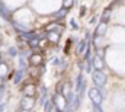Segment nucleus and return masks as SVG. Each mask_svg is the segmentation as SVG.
<instances>
[{
	"mask_svg": "<svg viewBox=\"0 0 125 112\" xmlns=\"http://www.w3.org/2000/svg\"><path fill=\"white\" fill-rule=\"evenodd\" d=\"M54 111L55 112L67 111V99L61 93H55V96H54Z\"/></svg>",
	"mask_w": 125,
	"mask_h": 112,
	"instance_id": "1",
	"label": "nucleus"
},
{
	"mask_svg": "<svg viewBox=\"0 0 125 112\" xmlns=\"http://www.w3.org/2000/svg\"><path fill=\"white\" fill-rule=\"evenodd\" d=\"M87 95H89V99L92 101V105H97V106L102 105V102H103V96H102L99 87H90L89 92H87Z\"/></svg>",
	"mask_w": 125,
	"mask_h": 112,
	"instance_id": "2",
	"label": "nucleus"
},
{
	"mask_svg": "<svg viewBox=\"0 0 125 112\" xmlns=\"http://www.w3.org/2000/svg\"><path fill=\"white\" fill-rule=\"evenodd\" d=\"M92 79H93V83L97 87H103L106 84V74L103 71H99V70H94L93 74H92Z\"/></svg>",
	"mask_w": 125,
	"mask_h": 112,
	"instance_id": "3",
	"label": "nucleus"
},
{
	"mask_svg": "<svg viewBox=\"0 0 125 112\" xmlns=\"http://www.w3.org/2000/svg\"><path fill=\"white\" fill-rule=\"evenodd\" d=\"M92 63H93V68L94 70H99V71H102L103 70V67H105V64H103V58L99 56H94L92 58Z\"/></svg>",
	"mask_w": 125,
	"mask_h": 112,
	"instance_id": "4",
	"label": "nucleus"
},
{
	"mask_svg": "<svg viewBox=\"0 0 125 112\" xmlns=\"http://www.w3.org/2000/svg\"><path fill=\"white\" fill-rule=\"evenodd\" d=\"M106 28H108V25H106V22H100L97 26H96V31H94V35L96 36H103L105 34H106Z\"/></svg>",
	"mask_w": 125,
	"mask_h": 112,
	"instance_id": "5",
	"label": "nucleus"
},
{
	"mask_svg": "<svg viewBox=\"0 0 125 112\" xmlns=\"http://www.w3.org/2000/svg\"><path fill=\"white\" fill-rule=\"evenodd\" d=\"M42 61H44V57L41 56V54H38V53H33L29 57V63L33 64V66H39V64H42Z\"/></svg>",
	"mask_w": 125,
	"mask_h": 112,
	"instance_id": "6",
	"label": "nucleus"
},
{
	"mask_svg": "<svg viewBox=\"0 0 125 112\" xmlns=\"http://www.w3.org/2000/svg\"><path fill=\"white\" fill-rule=\"evenodd\" d=\"M35 86L33 84H28V86H25V89H23V95L26 96V98H33L35 96Z\"/></svg>",
	"mask_w": 125,
	"mask_h": 112,
	"instance_id": "7",
	"label": "nucleus"
},
{
	"mask_svg": "<svg viewBox=\"0 0 125 112\" xmlns=\"http://www.w3.org/2000/svg\"><path fill=\"white\" fill-rule=\"evenodd\" d=\"M23 74H25V70H22V68H18V70L15 71L13 83H15V84H19V83H21V80L23 79Z\"/></svg>",
	"mask_w": 125,
	"mask_h": 112,
	"instance_id": "8",
	"label": "nucleus"
},
{
	"mask_svg": "<svg viewBox=\"0 0 125 112\" xmlns=\"http://www.w3.org/2000/svg\"><path fill=\"white\" fill-rule=\"evenodd\" d=\"M21 106H22V109H29V111H31V108L33 106V99H31V98H25V99H22Z\"/></svg>",
	"mask_w": 125,
	"mask_h": 112,
	"instance_id": "9",
	"label": "nucleus"
},
{
	"mask_svg": "<svg viewBox=\"0 0 125 112\" xmlns=\"http://www.w3.org/2000/svg\"><path fill=\"white\" fill-rule=\"evenodd\" d=\"M0 16H3L4 19H10V12L1 1H0Z\"/></svg>",
	"mask_w": 125,
	"mask_h": 112,
	"instance_id": "10",
	"label": "nucleus"
},
{
	"mask_svg": "<svg viewBox=\"0 0 125 112\" xmlns=\"http://www.w3.org/2000/svg\"><path fill=\"white\" fill-rule=\"evenodd\" d=\"M87 39H84V41H80L79 42V45H77V54H84V51H86V48H87Z\"/></svg>",
	"mask_w": 125,
	"mask_h": 112,
	"instance_id": "11",
	"label": "nucleus"
},
{
	"mask_svg": "<svg viewBox=\"0 0 125 112\" xmlns=\"http://www.w3.org/2000/svg\"><path fill=\"white\" fill-rule=\"evenodd\" d=\"M57 29H58V31H61V26H60V25H57L55 22H52V23H50V25H47V26H45V31H47V32H54V31H57Z\"/></svg>",
	"mask_w": 125,
	"mask_h": 112,
	"instance_id": "12",
	"label": "nucleus"
},
{
	"mask_svg": "<svg viewBox=\"0 0 125 112\" xmlns=\"http://www.w3.org/2000/svg\"><path fill=\"white\" fill-rule=\"evenodd\" d=\"M65 15H67V10H65V9H61V10H58V12H55V13H54L52 16H54L55 19H62V18H64Z\"/></svg>",
	"mask_w": 125,
	"mask_h": 112,
	"instance_id": "13",
	"label": "nucleus"
},
{
	"mask_svg": "<svg viewBox=\"0 0 125 112\" xmlns=\"http://www.w3.org/2000/svg\"><path fill=\"white\" fill-rule=\"evenodd\" d=\"M13 26L18 29L19 32H22V34H25V32H28V28L25 26V25H21V23H18V22H13Z\"/></svg>",
	"mask_w": 125,
	"mask_h": 112,
	"instance_id": "14",
	"label": "nucleus"
},
{
	"mask_svg": "<svg viewBox=\"0 0 125 112\" xmlns=\"http://www.w3.org/2000/svg\"><path fill=\"white\" fill-rule=\"evenodd\" d=\"M73 4H74V0H62V9H65V10L73 7Z\"/></svg>",
	"mask_w": 125,
	"mask_h": 112,
	"instance_id": "15",
	"label": "nucleus"
},
{
	"mask_svg": "<svg viewBox=\"0 0 125 112\" xmlns=\"http://www.w3.org/2000/svg\"><path fill=\"white\" fill-rule=\"evenodd\" d=\"M109 16H111V9H106V10L103 12V15H102V22H108Z\"/></svg>",
	"mask_w": 125,
	"mask_h": 112,
	"instance_id": "16",
	"label": "nucleus"
},
{
	"mask_svg": "<svg viewBox=\"0 0 125 112\" xmlns=\"http://www.w3.org/2000/svg\"><path fill=\"white\" fill-rule=\"evenodd\" d=\"M48 38H50L52 42H57L58 38H60V35H58V34H54V32H48Z\"/></svg>",
	"mask_w": 125,
	"mask_h": 112,
	"instance_id": "17",
	"label": "nucleus"
},
{
	"mask_svg": "<svg viewBox=\"0 0 125 112\" xmlns=\"http://www.w3.org/2000/svg\"><path fill=\"white\" fill-rule=\"evenodd\" d=\"M6 71H7V67L1 63V64H0V77H3V76L6 74Z\"/></svg>",
	"mask_w": 125,
	"mask_h": 112,
	"instance_id": "18",
	"label": "nucleus"
},
{
	"mask_svg": "<svg viewBox=\"0 0 125 112\" xmlns=\"http://www.w3.org/2000/svg\"><path fill=\"white\" fill-rule=\"evenodd\" d=\"M9 56H10V57H16V56H18L16 48H15V47H10V48H9Z\"/></svg>",
	"mask_w": 125,
	"mask_h": 112,
	"instance_id": "19",
	"label": "nucleus"
},
{
	"mask_svg": "<svg viewBox=\"0 0 125 112\" xmlns=\"http://www.w3.org/2000/svg\"><path fill=\"white\" fill-rule=\"evenodd\" d=\"M29 44H31V47H38L39 45V39L38 38H33L32 41H29Z\"/></svg>",
	"mask_w": 125,
	"mask_h": 112,
	"instance_id": "20",
	"label": "nucleus"
},
{
	"mask_svg": "<svg viewBox=\"0 0 125 112\" xmlns=\"http://www.w3.org/2000/svg\"><path fill=\"white\" fill-rule=\"evenodd\" d=\"M92 108H93V112H103L102 111V108L97 106V105H92Z\"/></svg>",
	"mask_w": 125,
	"mask_h": 112,
	"instance_id": "21",
	"label": "nucleus"
},
{
	"mask_svg": "<svg viewBox=\"0 0 125 112\" xmlns=\"http://www.w3.org/2000/svg\"><path fill=\"white\" fill-rule=\"evenodd\" d=\"M58 63H60V60H58V58H54V60H52V64H54V66H57Z\"/></svg>",
	"mask_w": 125,
	"mask_h": 112,
	"instance_id": "22",
	"label": "nucleus"
},
{
	"mask_svg": "<svg viewBox=\"0 0 125 112\" xmlns=\"http://www.w3.org/2000/svg\"><path fill=\"white\" fill-rule=\"evenodd\" d=\"M3 109H4V105H0V112H3Z\"/></svg>",
	"mask_w": 125,
	"mask_h": 112,
	"instance_id": "23",
	"label": "nucleus"
},
{
	"mask_svg": "<svg viewBox=\"0 0 125 112\" xmlns=\"http://www.w3.org/2000/svg\"><path fill=\"white\" fill-rule=\"evenodd\" d=\"M21 112H32V111H29V109H22Z\"/></svg>",
	"mask_w": 125,
	"mask_h": 112,
	"instance_id": "24",
	"label": "nucleus"
},
{
	"mask_svg": "<svg viewBox=\"0 0 125 112\" xmlns=\"http://www.w3.org/2000/svg\"><path fill=\"white\" fill-rule=\"evenodd\" d=\"M0 64H1V58H0Z\"/></svg>",
	"mask_w": 125,
	"mask_h": 112,
	"instance_id": "25",
	"label": "nucleus"
},
{
	"mask_svg": "<svg viewBox=\"0 0 125 112\" xmlns=\"http://www.w3.org/2000/svg\"><path fill=\"white\" fill-rule=\"evenodd\" d=\"M68 112H71V111H68Z\"/></svg>",
	"mask_w": 125,
	"mask_h": 112,
	"instance_id": "26",
	"label": "nucleus"
}]
</instances>
